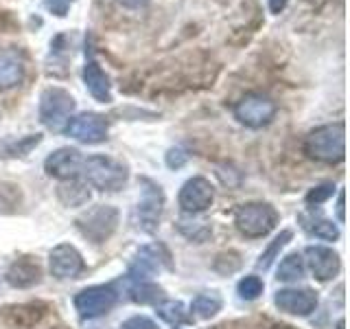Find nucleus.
<instances>
[{"label":"nucleus","instance_id":"nucleus-1","mask_svg":"<svg viewBox=\"0 0 350 329\" xmlns=\"http://www.w3.org/2000/svg\"><path fill=\"white\" fill-rule=\"evenodd\" d=\"M304 154L324 164L342 162L346 158V125L337 121L311 130L304 141Z\"/></svg>","mask_w":350,"mask_h":329},{"label":"nucleus","instance_id":"nucleus-2","mask_svg":"<svg viewBox=\"0 0 350 329\" xmlns=\"http://www.w3.org/2000/svg\"><path fill=\"white\" fill-rule=\"evenodd\" d=\"M81 173L85 178V184L94 186L98 191H109V193L123 189L129 178V169L123 160L103 156V154L83 158Z\"/></svg>","mask_w":350,"mask_h":329},{"label":"nucleus","instance_id":"nucleus-3","mask_svg":"<svg viewBox=\"0 0 350 329\" xmlns=\"http://www.w3.org/2000/svg\"><path fill=\"white\" fill-rule=\"evenodd\" d=\"M278 224V211L269 202H245L237 208L234 226L247 239L267 237Z\"/></svg>","mask_w":350,"mask_h":329},{"label":"nucleus","instance_id":"nucleus-4","mask_svg":"<svg viewBox=\"0 0 350 329\" xmlns=\"http://www.w3.org/2000/svg\"><path fill=\"white\" fill-rule=\"evenodd\" d=\"M79 233L92 244H105L120 224V211L112 204H96L75 219Z\"/></svg>","mask_w":350,"mask_h":329},{"label":"nucleus","instance_id":"nucleus-5","mask_svg":"<svg viewBox=\"0 0 350 329\" xmlns=\"http://www.w3.org/2000/svg\"><path fill=\"white\" fill-rule=\"evenodd\" d=\"M162 208H164V193L160 189V184L142 178V195L138 204L134 206L131 224H134V228L140 230V233L153 235L160 226Z\"/></svg>","mask_w":350,"mask_h":329},{"label":"nucleus","instance_id":"nucleus-6","mask_svg":"<svg viewBox=\"0 0 350 329\" xmlns=\"http://www.w3.org/2000/svg\"><path fill=\"white\" fill-rule=\"evenodd\" d=\"M40 121L44 127L62 132L75 112V97L59 86H51L40 95Z\"/></svg>","mask_w":350,"mask_h":329},{"label":"nucleus","instance_id":"nucleus-7","mask_svg":"<svg viewBox=\"0 0 350 329\" xmlns=\"http://www.w3.org/2000/svg\"><path fill=\"white\" fill-rule=\"evenodd\" d=\"M118 290L114 283L105 285H90L83 288L81 292H77L75 296V310L83 321H94L98 316H105L107 312H112L118 303Z\"/></svg>","mask_w":350,"mask_h":329},{"label":"nucleus","instance_id":"nucleus-8","mask_svg":"<svg viewBox=\"0 0 350 329\" xmlns=\"http://www.w3.org/2000/svg\"><path fill=\"white\" fill-rule=\"evenodd\" d=\"M276 101L262 93H247L234 106V119L241 125L258 130L269 125L276 117Z\"/></svg>","mask_w":350,"mask_h":329},{"label":"nucleus","instance_id":"nucleus-9","mask_svg":"<svg viewBox=\"0 0 350 329\" xmlns=\"http://www.w3.org/2000/svg\"><path fill=\"white\" fill-rule=\"evenodd\" d=\"M178 202H180L182 213L186 215L206 213L215 202V186L211 184V180L204 178V175H193V178H189L182 184Z\"/></svg>","mask_w":350,"mask_h":329},{"label":"nucleus","instance_id":"nucleus-10","mask_svg":"<svg viewBox=\"0 0 350 329\" xmlns=\"http://www.w3.org/2000/svg\"><path fill=\"white\" fill-rule=\"evenodd\" d=\"M64 132L70 138L85 143V145H96V143H103L107 138L109 123H107V119L103 114L81 112V114L68 119V123H66Z\"/></svg>","mask_w":350,"mask_h":329},{"label":"nucleus","instance_id":"nucleus-11","mask_svg":"<svg viewBox=\"0 0 350 329\" xmlns=\"http://www.w3.org/2000/svg\"><path fill=\"white\" fill-rule=\"evenodd\" d=\"M164 266H167V268L171 266L167 250H164L162 246H142L134 255V259H131V263H129L127 277L134 283L151 281L156 274H160V270Z\"/></svg>","mask_w":350,"mask_h":329},{"label":"nucleus","instance_id":"nucleus-12","mask_svg":"<svg viewBox=\"0 0 350 329\" xmlns=\"http://www.w3.org/2000/svg\"><path fill=\"white\" fill-rule=\"evenodd\" d=\"M49 270L55 279H77L85 270L83 255L72 244H57L49 252Z\"/></svg>","mask_w":350,"mask_h":329},{"label":"nucleus","instance_id":"nucleus-13","mask_svg":"<svg viewBox=\"0 0 350 329\" xmlns=\"http://www.w3.org/2000/svg\"><path fill=\"white\" fill-rule=\"evenodd\" d=\"M83 156L79 149L75 147H59L51 151L46 160H44V171L55 180H75L81 173Z\"/></svg>","mask_w":350,"mask_h":329},{"label":"nucleus","instance_id":"nucleus-14","mask_svg":"<svg viewBox=\"0 0 350 329\" xmlns=\"http://www.w3.org/2000/svg\"><path fill=\"white\" fill-rule=\"evenodd\" d=\"M317 303V292L311 288H282L273 296V305L289 316H311Z\"/></svg>","mask_w":350,"mask_h":329},{"label":"nucleus","instance_id":"nucleus-15","mask_svg":"<svg viewBox=\"0 0 350 329\" xmlns=\"http://www.w3.org/2000/svg\"><path fill=\"white\" fill-rule=\"evenodd\" d=\"M304 266L311 270L317 281H331L342 270V257L328 246H309L304 250Z\"/></svg>","mask_w":350,"mask_h":329},{"label":"nucleus","instance_id":"nucleus-16","mask_svg":"<svg viewBox=\"0 0 350 329\" xmlns=\"http://www.w3.org/2000/svg\"><path fill=\"white\" fill-rule=\"evenodd\" d=\"M49 312V305L42 301L31 303H14L0 307V321L14 329H31L36 327Z\"/></svg>","mask_w":350,"mask_h":329},{"label":"nucleus","instance_id":"nucleus-17","mask_svg":"<svg viewBox=\"0 0 350 329\" xmlns=\"http://www.w3.org/2000/svg\"><path fill=\"white\" fill-rule=\"evenodd\" d=\"M42 277H44V270L40 266V261L38 257H31V255L16 257L9 263V268L5 272V281L16 290L33 288V285L42 283Z\"/></svg>","mask_w":350,"mask_h":329},{"label":"nucleus","instance_id":"nucleus-18","mask_svg":"<svg viewBox=\"0 0 350 329\" xmlns=\"http://www.w3.org/2000/svg\"><path fill=\"white\" fill-rule=\"evenodd\" d=\"M83 84L88 93L92 95L94 101L98 103H109L112 101V84H109L107 73L98 66V62L88 60L83 66Z\"/></svg>","mask_w":350,"mask_h":329},{"label":"nucleus","instance_id":"nucleus-19","mask_svg":"<svg viewBox=\"0 0 350 329\" xmlns=\"http://www.w3.org/2000/svg\"><path fill=\"white\" fill-rule=\"evenodd\" d=\"M25 80V60L14 49L0 51V90L16 88Z\"/></svg>","mask_w":350,"mask_h":329},{"label":"nucleus","instance_id":"nucleus-20","mask_svg":"<svg viewBox=\"0 0 350 329\" xmlns=\"http://www.w3.org/2000/svg\"><path fill=\"white\" fill-rule=\"evenodd\" d=\"M300 226L309 233L311 237L315 239H322V241H335L339 239V228L333 219H326V217H320L315 213H302L298 217Z\"/></svg>","mask_w":350,"mask_h":329},{"label":"nucleus","instance_id":"nucleus-21","mask_svg":"<svg viewBox=\"0 0 350 329\" xmlns=\"http://www.w3.org/2000/svg\"><path fill=\"white\" fill-rule=\"evenodd\" d=\"M224 301L217 292H202L197 294L191 303V314L200 321H211L219 312H221Z\"/></svg>","mask_w":350,"mask_h":329},{"label":"nucleus","instance_id":"nucleus-22","mask_svg":"<svg viewBox=\"0 0 350 329\" xmlns=\"http://www.w3.org/2000/svg\"><path fill=\"white\" fill-rule=\"evenodd\" d=\"M57 197L64 206H83L88 200H90V189L83 182L77 180H64L57 186Z\"/></svg>","mask_w":350,"mask_h":329},{"label":"nucleus","instance_id":"nucleus-23","mask_svg":"<svg viewBox=\"0 0 350 329\" xmlns=\"http://www.w3.org/2000/svg\"><path fill=\"white\" fill-rule=\"evenodd\" d=\"M42 143V134H29L22 138H7L0 143V158H22L31 154L33 147H38Z\"/></svg>","mask_w":350,"mask_h":329},{"label":"nucleus","instance_id":"nucleus-24","mask_svg":"<svg viewBox=\"0 0 350 329\" xmlns=\"http://www.w3.org/2000/svg\"><path fill=\"white\" fill-rule=\"evenodd\" d=\"M304 274H306L304 257L300 255V252H289V255L278 263L276 279L282 283H293V281L304 279Z\"/></svg>","mask_w":350,"mask_h":329},{"label":"nucleus","instance_id":"nucleus-25","mask_svg":"<svg viewBox=\"0 0 350 329\" xmlns=\"http://www.w3.org/2000/svg\"><path fill=\"white\" fill-rule=\"evenodd\" d=\"M129 299L134 303H140V305H149V303L158 305L164 301V290L151 281H140V283H134L129 288Z\"/></svg>","mask_w":350,"mask_h":329},{"label":"nucleus","instance_id":"nucleus-26","mask_svg":"<svg viewBox=\"0 0 350 329\" xmlns=\"http://www.w3.org/2000/svg\"><path fill=\"white\" fill-rule=\"evenodd\" d=\"M156 314L162 318L164 323H169L173 327L191 323V316H189V312H186V305L182 301H162L156 305Z\"/></svg>","mask_w":350,"mask_h":329},{"label":"nucleus","instance_id":"nucleus-27","mask_svg":"<svg viewBox=\"0 0 350 329\" xmlns=\"http://www.w3.org/2000/svg\"><path fill=\"white\" fill-rule=\"evenodd\" d=\"M291 237H293V233H291L289 228L280 230V235H278V237H273L271 244H269L265 250H262V255H260L258 261H256V268H258V270H269V268H271V263L278 259L280 250L291 241Z\"/></svg>","mask_w":350,"mask_h":329},{"label":"nucleus","instance_id":"nucleus-28","mask_svg":"<svg viewBox=\"0 0 350 329\" xmlns=\"http://www.w3.org/2000/svg\"><path fill=\"white\" fill-rule=\"evenodd\" d=\"M262 290H265V283H262V279L256 277V274H247V277H243L237 285V292L243 301H256L262 294Z\"/></svg>","mask_w":350,"mask_h":329},{"label":"nucleus","instance_id":"nucleus-29","mask_svg":"<svg viewBox=\"0 0 350 329\" xmlns=\"http://www.w3.org/2000/svg\"><path fill=\"white\" fill-rule=\"evenodd\" d=\"M333 193H335V184H333V182L317 184V186H313V189H311L309 193H306L304 202H306V206H309V208L320 206V204H324L326 200H331Z\"/></svg>","mask_w":350,"mask_h":329},{"label":"nucleus","instance_id":"nucleus-30","mask_svg":"<svg viewBox=\"0 0 350 329\" xmlns=\"http://www.w3.org/2000/svg\"><path fill=\"white\" fill-rule=\"evenodd\" d=\"M75 3V0H44V7H46L53 16L57 18H66L70 11V5Z\"/></svg>","mask_w":350,"mask_h":329},{"label":"nucleus","instance_id":"nucleus-31","mask_svg":"<svg viewBox=\"0 0 350 329\" xmlns=\"http://www.w3.org/2000/svg\"><path fill=\"white\" fill-rule=\"evenodd\" d=\"M120 329H158V325L149 316H131L120 325Z\"/></svg>","mask_w":350,"mask_h":329},{"label":"nucleus","instance_id":"nucleus-32","mask_svg":"<svg viewBox=\"0 0 350 329\" xmlns=\"http://www.w3.org/2000/svg\"><path fill=\"white\" fill-rule=\"evenodd\" d=\"M186 160H189V154H184V149L180 147H171L167 151V164L171 169H180L186 164Z\"/></svg>","mask_w":350,"mask_h":329},{"label":"nucleus","instance_id":"nucleus-33","mask_svg":"<svg viewBox=\"0 0 350 329\" xmlns=\"http://www.w3.org/2000/svg\"><path fill=\"white\" fill-rule=\"evenodd\" d=\"M346 193H344V189H339V197H337V219L339 222H346Z\"/></svg>","mask_w":350,"mask_h":329},{"label":"nucleus","instance_id":"nucleus-34","mask_svg":"<svg viewBox=\"0 0 350 329\" xmlns=\"http://www.w3.org/2000/svg\"><path fill=\"white\" fill-rule=\"evenodd\" d=\"M118 3L123 7H127V9H140V7L149 5V0H118Z\"/></svg>","mask_w":350,"mask_h":329},{"label":"nucleus","instance_id":"nucleus-35","mask_svg":"<svg viewBox=\"0 0 350 329\" xmlns=\"http://www.w3.org/2000/svg\"><path fill=\"white\" fill-rule=\"evenodd\" d=\"M289 0H269V11L271 14H280V11L287 7Z\"/></svg>","mask_w":350,"mask_h":329},{"label":"nucleus","instance_id":"nucleus-36","mask_svg":"<svg viewBox=\"0 0 350 329\" xmlns=\"http://www.w3.org/2000/svg\"><path fill=\"white\" fill-rule=\"evenodd\" d=\"M175 329H178V327H175Z\"/></svg>","mask_w":350,"mask_h":329}]
</instances>
